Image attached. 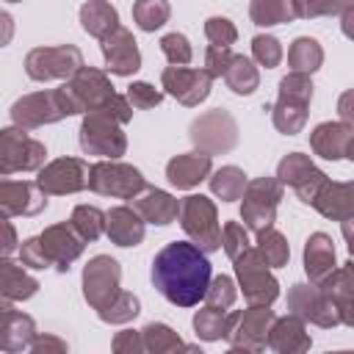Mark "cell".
Masks as SVG:
<instances>
[{"label":"cell","instance_id":"obj_1","mask_svg":"<svg viewBox=\"0 0 354 354\" xmlns=\"http://www.w3.org/2000/svg\"><path fill=\"white\" fill-rule=\"evenodd\" d=\"M152 285L177 307H194L210 285V260L188 241L166 243L152 260Z\"/></svg>","mask_w":354,"mask_h":354},{"label":"cell","instance_id":"obj_2","mask_svg":"<svg viewBox=\"0 0 354 354\" xmlns=\"http://www.w3.org/2000/svg\"><path fill=\"white\" fill-rule=\"evenodd\" d=\"M80 133H83L80 144L86 152H97V155H108V158H116L124 152V136L116 130L111 113L102 108H97V111H91V116H86Z\"/></svg>","mask_w":354,"mask_h":354},{"label":"cell","instance_id":"obj_3","mask_svg":"<svg viewBox=\"0 0 354 354\" xmlns=\"http://www.w3.org/2000/svg\"><path fill=\"white\" fill-rule=\"evenodd\" d=\"M88 188H94V191H100V194L133 199V196L144 188V177H141L133 166H122V163H97V166H91V171H88Z\"/></svg>","mask_w":354,"mask_h":354},{"label":"cell","instance_id":"obj_4","mask_svg":"<svg viewBox=\"0 0 354 354\" xmlns=\"http://www.w3.org/2000/svg\"><path fill=\"white\" fill-rule=\"evenodd\" d=\"M183 213V227L191 238L199 241L202 252H213L221 246V235L216 227V210L205 196H188L180 207Z\"/></svg>","mask_w":354,"mask_h":354},{"label":"cell","instance_id":"obj_5","mask_svg":"<svg viewBox=\"0 0 354 354\" xmlns=\"http://www.w3.org/2000/svg\"><path fill=\"white\" fill-rule=\"evenodd\" d=\"M80 66V50L75 47H39L28 55V75L33 80L66 77Z\"/></svg>","mask_w":354,"mask_h":354},{"label":"cell","instance_id":"obj_6","mask_svg":"<svg viewBox=\"0 0 354 354\" xmlns=\"http://www.w3.org/2000/svg\"><path fill=\"white\" fill-rule=\"evenodd\" d=\"M44 160V147L25 138L19 130H3L0 133V174L17 171V169H36Z\"/></svg>","mask_w":354,"mask_h":354},{"label":"cell","instance_id":"obj_7","mask_svg":"<svg viewBox=\"0 0 354 354\" xmlns=\"http://www.w3.org/2000/svg\"><path fill=\"white\" fill-rule=\"evenodd\" d=\"M163 86L169 88V94H174L177 100H183L185 105H196L199 100L207 97L210 88V75L205 69H183V66H171L163 72Z\"/></svg>","mask_w":354,"mask_h":354},{"label":"cell","instance_id":"obj_8","mask_svg":"<svg viewBox=\"0 0 354 354\" xmlns=\"http://www.w3.org/2000/svg\"><path fill=\"white\" fill-rule=\"evenodd\" d=\"M279 199V185L274 180H257L249 185L246 202H243V218L252 230H263V224L268 227V221L274 218V205Z\"/></svg>","mask_w":354,"mask_h":354},{"label":"cell","instance_id":"obj_9","mask_svg":"<svg viewBox=\"0 0 354 354\" xmlns=\"http://www.w3.org/2000/svg\"><path fill=\"white\" fill-rule=\"evenodd\" d=\"M11 116H14V122L33 127V124H41V122H55V119L66 116V111L61 105L58 91H53V94H30V97L19 100L11 108Z\"/></svg>","mask_w":354,"mask_h":354},{"label":"cell","instance_id":"obj_10","mask_svg":"<svg viewBox=\"0 0 354 354\" xmlns=\"http://www.w3.org/2000/svg\"><path fill=\"white\" fill-rule=\"evenodd\" d=\"M83 185H86V166L75 158H64V160L50 163L39 177V188L50 191V194L80 191Z\"/></svg>","mask_w":354,"mask_h":354},{"label":"cell","instance_id":"obj_11","mask_svg":"<svg viewBox=\"0 0 354 354\" xmlns=\"http://www.w3.org/2000/svg\"><path fill=\"white\" fill-rule=\"evenodd\" d=\"M235 260H238V277H241V282H243V293H246L252 301H257V299L271 301V299L277 296V282H274L263 268H257V266H260V257H257L254 252L243 249V254H238Z\"/></svg>","mask_w":354,"mask_h":354},{"label":"cell","instance_id":"obj_12","mask_svg":"<svg viewBox=\"0 0 354 354\" xmlns=\"http://www.w3.org/2000/svg\"><path fill=\"white\" fill-rule=\"evenodd\" d=\"M102 50H105L108 69L116 72V75H130V72H136L138 64H141L138 50H136V39H133L127 30H122V28H116L113 33L105 36Z\"/></svg>","mask_w":354,"mask_h":354},{"label":"cell","instance_id":"obj_13","mask_svg":"<svg viewBox=\"0 0 354 354\" xmlns=\"http://www.w3.org/2000/svg\"><path fill=\"white\" fill-rule=\"evenodd\" d=\"M44 205H47V199H41L30 183H6V180H0V216L36 213Z\"/></svg>","mask_w":354,"mask_h":354},{"label":"cell","instance_id":"obj_14","mask_svg":"<svg viewBox=\"0 0 354 354\" xmlns=\"http://www.w3.org/2000/svg\"><path fill=\"white\" fill-rule=\"evenodd\" d=\"M39 241H41L47 257H55V263H58L61 271H64V268L69 266V260H75V257L80 254V249H83L80 238H75L69 227H50Z\"/></svg>","mask_w":354,"mask_h":354},{"label":"cell","instance_id":"obj_15","mask_svg":"<svg viewBox=\"0 0 354 354\" xmlns=\"http://www.w3.org/2000/svg\"><path fill=\"white\" fill-rule=\"evenodd\" d=\"M207 169H210V155H180V158H174L171 163H169V169H166V174H169V180L177 185V188H191V185H196L205 174H207Z\"/></svg>","mask_w":354,"mask_h":354},{"label":"cell","instance_id":"obj_16","mask_svg":"<svg viewBox=\"0 0 354 354\" xmlns=\"http://www.w3.org/2000/svg\"><path fill=\"white\" fill-rule=\"evenodd\" d=\"M108 235L119 243V246H136L144 235V224L136 218V213L130 207H116L108 216Z\"/></svg>","mask_w":354,"mask_h":354},{"label":"cell","instance_id":"obj_17","mask_svg":"<svg viewBox=\"0 0 354 354\" xmlns=\"http://www.w3.org/2000/svg\"><path fill=\"white\" fill-rule=\"evenodd\" d=\"M136 207H138V213H141L147 221H152V224H169V221L180 213L177 199H171V196L163 194V191H147V196H141V199L136 202Z\"/></svg>","mask_w":354,"mask_h":354},{"label":"cell","instance_id":"obj_18","mask_svg":"<svg viewBox=\"0 0 354 354\" xmlns=\"http://www.w3.org/2000/svg\"><path fill=\"white\" fill-rule=\"evenodd\" d=\"M80 19H83V28L94 36H108L116 30V11L105 3V0H88L80 11Z\"/></svg>","mask_w":354,"mask_h":354},{"label":"cell","instance_id":"obj_19","mask_svg":"<svg viewBox=\"0 0 354 354\" xmlns=\"http://www.w3.org/2000/svg\"><path fill=\"white\" fill-rule=\"evenodd\" d=\"M313 147L324 158H343V155H348V127H343V124H321L313 133Z\"/></svg>","mask_w":354,"mask_h":354},{"label":"cell","instance_id":"obj_20","mask_svg":"<svg viewBox=\"0 0 354 354\" xmlns=\"http://www.w3.org/2000/svg\"><path fill=\"white\" fill-rule=\"evenodd\" d=\"M304 263H307V274L310 277H324L326 271H332L335 266V252L326 235H313L307 241V252H304Z\"/></svg>","mask_w":354,"mask_h":354},{"label":"cell","instance_id":"obj_21","mask_svg":"<svg viewBox=\"0 0 354 354\" xmlns=\"http://www.w3.org/2000/svg\"><path fill=\"white\" fill-rule=\"evenodd\" d=\"M119 268L111 257H97L88 268H86V299H97L100 290H105L108 285H116Z\"/></svg>","mask_w":354,"mask_h":354},{"label":"cell","instance_id":"obj_22","mask_svg":"<svg viewBox=\"0 0 354 354\" xmlns=\"http://www.w3.org/2000/svg\"><path fill=\"white\" fill-rule=\"evenodd\" d=\"M296 14H299L296 0H254L252 3V19L257 25H277Z\"/></svg>","mask_w":354,"mask_h":354},{"label":"cell","instance_id":"obj_23","mask_svg":"<svg viewBox=\"0 0 354 354\" xmlns=\"http://www.w3.org/2000/svg\"><path fill=\"white\" fill-rule=\"evenodd\" d=\"M36 288H39V285H36L30 277H25L17 263L0 260V290H3V293L17 296V299H19V296L25 299V296H30Z\"/></svg>","mask_w":354,"mask_h":354},{"label":"cell","instance_id":"obj_24","mask_svg":"<svg viewBox=\"0 0 354 354\" xmlns=\"http://www.w3.org/2000/svg\"><path fill=\"white\" fill-rule=\"evenodd\" d=\"M224 77L232 86V91H238V94H249L257 86V72H254V66L243 55H232L230 58V64L224 69Z\"/></svg>","mask_w":354,"mask_h":354},{"label":"cell","instance_id":"obj_25","mask_svg":"<svg viewBox=\"0 0 354 354\" xmlns=\"http://www.w3.org/2000/svg\"><path fill=\"white\" fill-rule=\"evenodd\" d=\"M279 177H282V180H290L299 191L304 188L307 180H313V183H324V174H321L318 169H313L301 155H290V158H285L282 166H279Z\"/></svg>","mask_w":354,"mask_h":354},{"label":"cell","instance_id":"obj_26","mask_svg":"<svg viewBox=\"0 0 354 354\" xmlns=\"http://www.w3.org/2000/svg\"><path fill=\"white\" fill-rule=\"evenodd\" d=\"M133 14H136V19H138V25L144 30H155V28H160L166 22L169 6L163 0H138L136 8H133Z\"/></svg>","mask_w":354,"mask_h":354},{"label":"cell","instance_id":"obj_27","mask_svg":"<svg viewBox=\"0 0 354 354\" xmlns=\"http://www.w3.org/2000/svg\"><path fill=\"white\" fill-rule=\"evenodd\" d=\"M210 185H213V191H216L221 199H238L241 191H243V185H246V180H243V174H241L235 166H227V169H221V171L210 180Z\"/></svg>","mask_w":354,"mask_h":354},{"label":"cell","instance_id":"obj_28","mask_svg":"<svg viewBox=\"0 0 354 354\" xmlns=\"http://www.w3.org/2000/svg\"><path fill=\"white\" fill-rule=\"evenodd\" d=\"M72 224H75V230L80 232V238L94 241V238L102 232V213H100L97 207L80 205V207L75 210V216H72Z\"/></svg>","mask_w":354,"mask_h":354},{"label":"cell","instance_id":"obj_29","mask_svg":"<svg viewBox=\"0 0 354 354\" xmlns=\"http://www.w3.org/2000/svg\"><path fill=\"white\" fill-rule=\"evenodd\" d=\"M260 257L268 263V266H282L288 260V243L271 232V230H260Z\"/></svg>","mask_w":354,"mask_h":354},{"label":"cell","instance_id":"obj_30","mask_svg":"<svg viewBox=\"0 0 354 354\" xmlns=\"http://www.w3.org/2000/svg\"><path fill=\"white\" fill-rule=\"evenodd\" d=\"M318 61H321V50L313 39H299L296 47L290 50V64H293L296 72L299 69H315Z\"/></svg>","mask_w":354,"mask_h":354},{"label":"cell","instance_id":"obj_31","mask_svg":"<svg viewBox=\"0 0 354 354\" xmlns=\"http://www.w3.org/2000/svg\"><path fill=\"white\" fill-rule=\"evenodd\" d=\"M160 47L166 53V58L171 64H188L191 61V47H188V39L183 33H169L160 39Z\"/></svg>","mask_w":354,"mask_h":354},{"label":"cell","instance_id":"obj_32","mask_svg":"<svg viewBox=\"0 0 354 354\" xmlns=\"http://www.w3.org/2000/svg\"><path fill=\"white\" fill-rule=\"evenodd\" d=\"M205 30H207V36H210V41H213L216 47H227V44L235 41V28L230 25V19L213 17V19H207Z\"/></svg>","mask_w":354,"mask_h":354},{"label":"cell","instance_id":"obj_33","mask_svg":"<svg viewBox=\"0 0 354 354\" xmlns=\"http://www.w3.org/2000/svg\"><path fill=\"white\" fill-rule=\"evenodd\" d=\"M254 55H257V61L263 66H277V61H279V44H277V39L257 36L254 39Z\"/></svg>","mask_w":354,"mask_h":354},{"label":"cell","instance_id":"obj_34","mask_svg":"<svg viewBox=\"0 0 354 354\" xmlns=\"http://www.w3.org/2000/svg\"><path fill=\"white\" fill-rule=\"evenodd\" d=\"M127 97H130V102L136 108H152V105L160 102V91H155L149 83H133L130 91H127Z\"/></svg>","mask_w":354,"mask_h":354},{"label":"cell","instance_id":"obj_35","mask_svg":"<svg viewBox=\"0 0 354 354\" xmlns=\"http://www.w3.org/2000/svg\"><path fill=\"white\" fill-rule=\"evenodd\" d=\"M22 260L28 266H33V268H44L50 263V257H47V252H44V246H41L39 238H30V241L22 243Z\"/></svg>","mask_w":354,"mask_h":354},{"label":"cell","instance_id":"obj_36","mask_svg":"<svg viewBox=\"0 0 354 354\" xmlns=\"http://www.w3.org/2000/svg\"><path fill=\"white\" fill-rule=\"evenodd\" d=\"M224 238H227V252H230V257H238L243 249H246V232L238 227V224H227L224 227Z\"/></svg>","mask_w":354,"mask_h":354},{"label":"cell","instance_id":"obj_37","mask_svg":"<svg viewBox=\"0 0 354 354\" xmlns=\"http://www.w3.org/2000/svg\"><path fill=\"white\" fill-rule=\"evenodd\" d=\"M230 58H232V55L227 53V47H216V44H213V47L207 50V66H210L207 75H210V77H213V75H224Z\"/></svg>","mask_w":354,"mask_h":354},{"label":"cell","instance_id":"obj_38","mask_svg":"<svg viewBox=\"0 0 354 354\" xmlns=\"http://www.w3.org/2000/svg\"><path fill=\"white\" fill-rule=\"evenodd\" d=\"M14 246H17V235H14V227H11L8 221H3V218H0V254H8V252H14Z\"/></svg>","mask_w":354,"mask_h":354},{"label":"cell","instance_id":"obj_39","mask_svg":"<svg viewBox=\"0 0 354 354\" xmlns=\"http://www.w3.org/2000/svg\"><path fill=\"white\" fill-rule=\"evenodd\" d=\"M11 30H14V28H11V17L0 11V47H3V44L11 39Z\"/></svg>","mask_w":354,"mask_h":354}]
</instances>
